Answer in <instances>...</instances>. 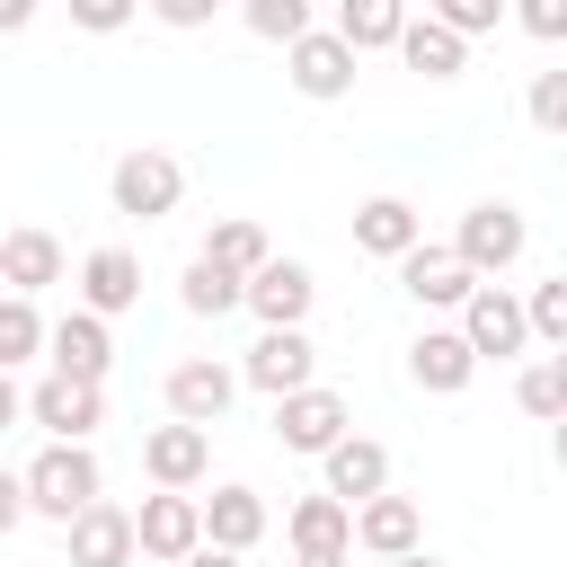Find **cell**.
<instances>
[{"instance_id":"6da1fadb","label":"cell","mask_w":567,"mask_h":567,"mask_svg":"<svg viewBox=\"0 0 567 567\" xmlns=\"http://www.w3.org/2000/svg\"><path fill=\"white\" fill-rule=\"evenodd\" d=\"M18 496H27V514H44V523H71V514H89V505L106 496V478H97V452H89V443H44V452L18 470Z\"/></svg>"},{"instance_id":"7a4b0ae2","label":"cell","mask_w":567,"mask_h":567,"mask_svg":"<svg viewBox=\"0 0 567 567\" xmlns=\"http://www.w3.org/2000/svg\"><path fill=\"white\" fill-rule=\"evenodd\" d=\"M106 195H115V213H133V221H159V213H177V195H186V168L168 159V151H124L115 159V177H106Z\"/></svg>"},{"instance_id":"3957f363","label":"cell","mask_w":567,"mask_h":567,"mask_svg":"<svg viewBox=\"0 0 567 567\" xmlns=\"http://www.w3.org/2000/svg\"><path fill=\"white\" fill-rule=\"evenodd\" d=\"M523 248H532V230H523V213H514V204H470V213H461V230H452V257H461L478 284H487V275H505Z\"/></svg>"},{"instance_id":"277c9868","label":"cell","mask_w":567,"mask_h":567,"mask_svg":"<svg viewBox=\"0 0 567 567\" xmlns=\"http://www.w3.org/2000/svg\"><path fill=\"white\" fill-rule=\"evenodd\" d=\"M461 346H470V363H514V354L532 346L523 301H514L505 284H478V292L461 301Z\"/></svg>"},{"instance_id":"5b68a950","label":"cell","mask_w":567,"mask_h":567,"mask_svg":"<svg viewBox=\"0 0 567 567\" xmlns=\"http://www.w3.org/2000/svg\"><path fill=\"white\" fill-rule=\"evenodd\" d=\"M310 301H319V284H310L301 257H266V266L239 284V310H257V328H301Z\"/></svg>"},{"instance_id":"8992f818","label":"cell","mask_w":567,"mask_h":567,"mask_svg":"<svg viewBox=\"0 0 567 567\" xmlns=\"http://www.w3.org/2000/svg\"><path fill=\"white\" fill-rule=\"evenodd\" d=\"M230 399H239V372L230 363H213V354H186L177 372H168V425H221L230 416Z\"/></svg>"},{"instance_id":"52a82bcc","label":"cell","mask_w":567,"mask_h":567,"mask_svg":"<svg viewBox=\"0 0 567 567\" xmlns=\"http://www.w3.org/2000/svg\"><path fill=\"white\" fill-rule=\"evenodd\" d=\"M346 434H354V416H346V399H337V390H319V381H310V390L275 399V443H284V452H310V461H319V452H328V443H346Z\"/></svg>"},{"instance_id":"ba28073f","label":"cell","mask_w":567,"mask_h":567,"mask_svg":"<svg viewBox=\"0 0 567 567\" xmlns=\"http://www.w3.org/2000/svg\"><path fill=\"white\" fill-rule=\"evenodd\" d=\"M310 372H319V346H310L301 328H266V337L248 346V363H239V381H248V390H266V399L310 390Z\"/></svg>"},{"instance_id":"9c48e42d","label":"cell","mask_w":567,"mask_h":567,"mask_svg":"<svg viewBox=\"0 0 567 567\" xmlns=\"http://www.w3.org/2000/svg\"><path fill=\"white\" fill-rule=\"evenodd\" d=\"M399 292L416 301V310H461L470 292H478V275L452 257V248H434V239H416L408 257H399Z\"/></svg>"},{"instance_id":"30bf717a","label":"cell","mask_w":567,"mask_h":567,"mask_svg":"<svg viewBox=\"0 0 567 567\" xmlns=\"http://www.w3.org/2000/svg\"><path fill=\"white\" fill-rule=\"evenodd\" d=\"M27 416H35L53 443H89V434L106 425V390H89V381H53V372H44V381L27 390Z\"/></svg>"},{"instance_id":"8fae6325","label":"cell","mask_w":567,"mask_h":567,"mask_svg":"<svg viewBox=\"0 0 567 567\" xmlns=\"http://www.w3.org/2000/svg\"><path fill=\"white\" fill-rule=\"evenodd\" d=\"M319 470H328V487H319V496H337L346 514H354V505H372V496H390V452H381L372 434L328 443V452H319Z\"/></svg>"},{"instance_id":"7c38bea8","label":"cell","mask_w":567,"mask_h":567,"mask_svg":"<svg viewBox=\"0 0 567 567\" xmlns=\"http://www.w3.org/2000/svg\"><path fill=\"white\" fill-rule=\"evenodd\" d=\"M195 549H204L195 496H142V514H133V558H159V567H177V558H195Z\"/></svg>"},{"instance_id":"4fadbf2b","label":"cell","mask_w":567,"mask_h":567,"mask_svg":"<svg viewBox=\"0 0 567 567\" xmlns=\"http://www.w3.org/2000/svg\"><path fill=\"white\" fill-rule=\"evenodd\" d=\"M44 354H53V381H106V363H115V337H106V319H89V310H71V319H53L44 328Z\"/></svg>"},{"instance_id":"5bb4252c","label":"cell","mask_w":567,"mask_h":567,"mask_svg":"<svg viewBox=\"0 0 567 567\" xmlns=\"http://www.w3.org/2000/svg\"><path fill=\"white\" fill-rule=\"evenodd\" d=\"M142 470H151L159 496H186V487L213 470V434H195V425H151V434H142Z\"/></svg>"},{"instance_id":"9a60e30c","label":"cell","mask_w":567,"mask_h":567,"mask_svg":"<svg viewBox=\"0 0 567 567\" xmlns=\"http://www.w3.org/2000/svg\"><path fill=\"white\" fill-rule=\"evenodd\" d=\"M195 523H204V549L248 558L266 540V496L257 487H213V496H195Z\"/></svg>"},{"instance_id":"2e32d148","label":"cell","mask_w":567,"mask_h":567,"mask_svg":"<svg viewBox=\"0 0 567 567\" xmlns=\"http://www.w3.org/2000/svg\"><path fill=\"white\" fill-rule=\"evenodd\" d=\"M284 80H292L301 97H319V106H328V97H346V89H354V53H346L328 27H310L301 44H284Z\"/></svg>"},{"instance_id":"e0dca14e","label":"cell","mask_w":567,"mask_h":567,"mask_svg":"<svg viewBox=\"0 0 567 567\" xmlns=\"http://www.w3.org/2000/svg\"><path fill=\"white\" fill-rule=\"evenodd\" d=\"M142 301V257L133 248H89L80 257V310L89 319H115V310H133Z\"/></svg>"},{"instance_id":"ac0fdd59","label":"cell","mask_w":567,"mask_h":567,"mask_svg":"<svg viewBox=\"0 0 567 567\" xmlns=\"http://www.w3.org/2000/svg\"><path fill=\"white\" fill-rule=\"evenodd\" d=\"M62 540H71V567H133V514L106 505V496H97L89 514H71Z\"/></svg>"},{"instance_id":"d6986e66","label":"cell","mask_w":567,"mask_h":567,"mask_svg":"<svg viewBox=\"0 0 567 567\" xmlns=\"http://www.w3.org/2000/svg\"><path fill=\"white\" fill-rule=\"evenodd\" d=\"M408 381H416V390H434V399H461V390L478 381V363H470L461 328H425V337L408 346Z\"/></svg>"},{"instance_id":"ffe728a7","label":"cell","mask_w":567,"mask_h":567,"mask_svg":"<svg viewBox=\"0 0 567 567\" xmlns=\"http://www.w3.org/2000/svg\"><path fill=\"white\" fill-rule=\"evenodd\" d=\"M354 549H372V558H408V549H425V514H416V496H372V505H354Z\"/></svg>"},{"instance_id":"44dd1931","label":"cell","mask_w":567,"mask_h":567,"mask_svg":"<svg viewBox=\"0 0 567 567\" xmlns=\"http://www.w3.org/2000/svg\"><path fill=\"white\" fill-rule=\"evenodd\" d=\"M0 284H9V301H35L44 284H62V239L53 230H0Z\"/></svg>"},{"instance_id":"7402d4cb","label":"cell","mask_w":567,"mask_h":567,"mask_svg":"<svg viewBox=\"0 0 567 567\" xmlns=\"http://www.w3.org/2000/svg\"><path fill=\"white\" fill-rule=\"evenodd\" d=\"M416 239H425V221H416L408 195H372V204H354V248H363V257H390V266H399Z\"/></svg>"},{"instance_id":"603a6c76","label":"cell","mask_w":567,"mask_h":567,"mask_svg":"<svg viewBox=\"0 0 567 567\" xmlns=\"http://www.w3.org/2000/svg\"><path fill=\"white\" fill-rule=\"evenodd\" d=\"M284 540H292V558H346L354 549V514L337 496H301L284 514Z\"/></svg>"},{"instance_id":"cb8c5ba5","label":"cell","mask_w":567,"mask_h":567,"mask_svg":"<svg viewBox=\"0 0 567 567\" xmlns=\"http://www.w3.org/2000/svg\"><path fill=\"white\" fill-rule=\"evenodd\" d=\"M399 27H408V9H399V0H346L328 35L363 62V53H390V44H399Z\"/></svg>"},{"instance_id":"d4e9b609","label":"cell","mask_w":567,"mask_h":567,"mask_svg":"<svg viewBox=\"0 0 567 567\" xmlns=\"http://www.w3.org/2000/svg\"><path fill=\"white\" fill-rule=\"evenodd\" d=\"M390 53H399L408 71H425V80H461V62H470V44H452V35L434 27V18H408Z\"/></svg>"},{"instance_id":"484cf974","label":"cell","mask_w":567,"mask_h":567,"mask_svg":"<svg viewBox=\"0 0 567 567\" xmlns=\"http://www.w3.org/2000/svg\"><path fill=\"white\" fill-rule=\"evenodd\" d=\"M195 257H204V266H221V275H239V284H248V275H257V266H266V257H275V248H266V230H257V221H248V213H230V221H213V239H204V248H195Z\"/></svg>"},{"instance_id":"4316f807","label":"cell","mask_w":567,"mask_h":567,"mask_svg":"<svg viewBox=\"0 0 567 567\" xmlns=\"http://www.w3.org/2000/svg\"><path fill=\"white\" fill-rule=\"evenodd\" d=\"M177 301H186L195 319H230V310H239V275H221V266H204V257H195V266H186V284H177Z\"/></svg>"},{"instance_id":"83f0119b","label":"cell","mask_w":567,"mask_h":567,"mask_svg":"<svg viewBox=\"0 0 567 567\" xmlns=\"http://www.w3.org/2000/svg\"><path fill=\"white\" fill-rule=\"evenodd\" d=\"M514 399H523V416H558L567 408V354H532L523 381H514Z\"/></svg>"},{"instance_id":"f1b7e54d","label":"cell","mask_w":567,"mask_h":567,"mask_svg":"<svg viewBox=\"0 0 567 567\" xmlns=\"http://www.w3.org/2000/svg\"><path fill=\"white\" fill-rule=\"evenodd\" d=\"M35 354H44L35 301H9V292H0V372H18V363H35Z\"/></svg>"},{"instance_id":"f546056e","label":"cell","mask_w":567,"mask_h":567,"mask_svg":"<svg viewBox=\"0 0 567 567\" xmlns=\"http://www.w3.org/2000/svg\"><path fill=\"white\" fill-rule=\"evenodd\" d=\"M425 18H434V27L452 35V44H470V35H487V27L505 18V0H434Z\"/></svg>"},{"instance_id":"4dcf8cb0","label":"cell","mask_w":567,"mask_h":567,"mask_svg":"<svg viewBox=\"0 0 567 567\" xmlns=\"http://www.w3.org/2000/svg\"><path fill=\"white\" fill-rule=\"evenodd\" d=\"M248 35H266V44H301V35H310V9H301V0H248Z\"/></svg>"},{"instance_id":"1f68e13d","label":"cell","mask_w":567,"mask_h":567,"mask_svg":"<svg viewBox=\"0 0 567 567\" xmlns=\"http://www.w3.org/2000/svg\"><path fill=\"white\" fill-rule=\"evenodd\" d=\"M523 328H532L540 346H558V337H567V275L532 284V301H523Z\"/></svg>"},{"instance_id":"d6a6232c","label":"cell","mask_w":567,"mask_h":567,"mask_svg":"<svg viewBox=\"0 0 567 567\" xmlns=\"http://www.w3.org/2000/svg\"><path fill=\"white\" fill-rule=\"evenodd\" d=\"M532 124L540 133H567V71H540L532 80Z\"/></svg>"},{"instance_id":"836d02e7","label":"cell","mask_w":567,"mask_h":567,"mask_svg":"<svg viewBox=\"0 0 567 567\" xmlns=\"http://www.w3.org/2000/svg\"><path fill=\"white\" fill-rule=\"evenodd\" d=\"M124 18H133L124 0H71V27H89V35H115Z\"/></svg>"},{"instance_id":"e575fe53","label":"cell","mask_w":567,"mask_h":567,"mask_svg":"<svg viewBox=\"0 0 567 567\" xmlns=\"http://www.w3.org/2000/svg\"><path fill=\"white\" fill-rule=\"evenodd\" d=\"M514 18H523V35H540V44H558V35H567V9H558V0H523Z\"/></svg>"},{"instance_id":"d590c367","label":"cell","mask_w":567,"mask_h":567,"mask_svg":"<svg viewBox=\"0 0 567 567\" xmlns=\"http://www.w3.org/2000/svg\"><path fill=\"white\" fill-rule=\"evenodd\" d=\"M18 523H27V496H18V470H9V461H0V540H9V532H18Z\"/></svg>"},{"instance_id":"8d00e7d4","label":"cell","mask_w":567,"mask_h":567,"mask_svg":"<svg viewBox=\"0 0 567 567\" xmlns=\"http://www.w3.org/2000/svg\"><path fill=\"white\" fill-rule=\"evenodd\" d=\"M27 416V390H18V372H0V434Z\"/></svg>"},{"instance_id":"74e56055","label":"cell","mask_w":567,"mask_h":567,"mask_svg":"<svg viewBox=\"0 0 567 567\" xmlns=\"http://www.w3.org/2000/svg\"><path fill=\"white\" fill-rule=\"evenodd\" d=\"M159 27H204V0H159Z\"/></svg>"},{"instance_id":"f35d334b","label":"cell","mask_w":567,"mask_h":567,"mask_svg":"<svg viewBox=\"0 0 567 567\" xmlns=\"http://www.w3.org/2000/svg\"><path fill=\"white\" fill-rule=\"evenodd\" d=\"M27 18H35L27 0H0V35H27Z\"/></svg>"},{"instance_id":"ab89813d","label":"cell","mask_w":567,"mask_h":567,"mask_svg":"<svg viewBox=\"0 0 567 567\" xmlns=\"http://www.w3.org/2000/svg\"><path fill=\"white\" fill-rule=\"evenodd\" d=\"M177 567H248V558H230V549H195V558H177Z\"/></svg>"},{"instance_id":"60d3db41","label":"cell","mask_w":567,"mask_h":567,"mask_svg":"<svg viewBox=\"0 0 567 567\" xmlns=\"http://www.w3.org/2000/svg\"><path fill=\"white\" fill-rule=\"evenodd\" d=\"M381 567H443L434 549H408V558H381Z\"/></svg>"},{"instance_id":"b9f144b4","label":"cell","mask_w":567,"mask_h":567,"mask_svg":"<svg viewBox=\"0 0 567 567\" xmlns=\"http://www.w3.org/2000/svg\"><path fill=\"white\" fill-rule=\"evenodd\" d=\"M292 567H354V549H346V558H292Z\"/></svg>"}]
</instances>
